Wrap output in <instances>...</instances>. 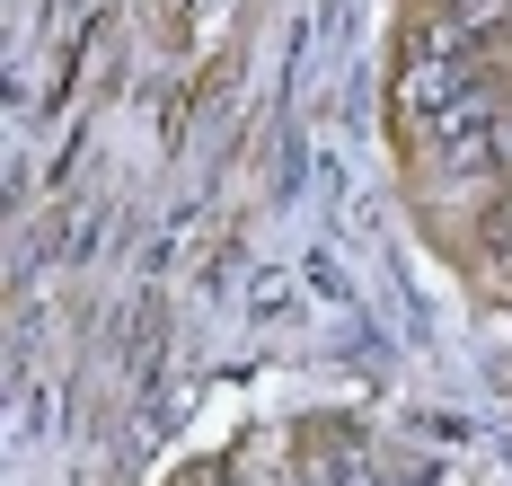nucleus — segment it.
<instances>
[{
  "mask_svg": "<svg viewBox=\"0 0 512 486\" xmlns=\"http://www.w3.org/2000/svg\"><path fill=\"white\" fill-rule=\"evenodd\" d=\"M477 54H486V36H468L460 18H433V9H424L407 36H398V115L433 124V115L477 80Z\"/></svg>",
  "mask_w": 512,
  "mask_h": 486,
  "instance_id": "1",
  "label": "nucleus"
},
{
  "mask_svg": "<svg viewBox=\"0 0 512 486\" xmlns=\"http://www.w3.org/2000/svg\"><path fill=\"white\" fill-rule=\"evenodd\" d=\"M301 469H309V486H380V460H371V442L354 425H318L301 442Z\"/></svg>",
  "mask_w": 512,
  "mask_h": 486,
  "instance_id": "2",
  "label": "nucleus"
},
{
  "mask_svg": "<svg viewBox=\"0 0 512 486\" xmlns=\"http://www.w3.org/2000/svg\"><path fill=\"white\" fill-rule=\"evenodd\" d=\"M433 18H460L468 36H486V45H504V27H512V0H424Z\"/></svg>",
  "mask_w": 512,
  "mask_h": 486,
  "instance_id": "3",
  "label": "nucleus"
},
{
  "mask_svg": "<svg viewBox=\"0 0 512 486\" xmlns=\"http://www.w3.org/2000/svg\"><path fill=\"white\" fill-rule=\"evenodd\" d=\"M9 389H18V407H9L18 425H9V442H36V433H45V416H53V389H36V380H27V372L9 380Z\"/></svg>",
  "mask_w": 512,
  "mask_h": 486,
  "instance_id": "4",
  "label": "nucleus"
},
{
  "mask_svg": "<svg viewBox=\"0 0 512 486\" xmlns=\"http://www.w3.org/2000/svg\"><path fill=\"white\" fill-rule=\"evenodd\" d=\"M177 486H239V478H230V469H186Z\"/></svg>",
  "mask_w": 512,
  "mask_h": 486,
  "instance_id": "5",
  "label": "nucleus"
}]
</instances>
